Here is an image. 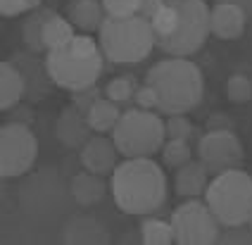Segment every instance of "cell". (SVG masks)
<instances>
[{"label": "cell", "instance_id": "cell-30", "mask_svg": "<svg viewBox=\"0 0 252 245\" xmlns=\"http://www.w3.org/2000/svg\"><path fill=\"white\" fill-rule=\"evenodd\" d=\"M100 98L98 88L95 86H88V88H81V91H74V107H79L84 115H88V110L93 107V102Z\"/></svg>", "mask_w": 252, "mask_h": 245}, {"label": "cell", "instance_id": "cell-26", "mask_svg": "<svg viewBox=\"0 0 252 245\" xmlns=\"http://www.w3.org/2000/svg\"><path fill=\"white\" fill-rule=\"evenodd\" d=\"M226 95H228V100L236 102V105H245V102H250L252 98V84L248 76H243V74H233V76H228V81H226Z\"/></svg>", "mask_w": 252, "mask_h": 245}, {"label": "cell", "instance_id": "cell-2", "mask_svg": "<svg viewBox=\"0 0 252 245\" xmlns=\"http://www.w3.org/2000/svg\"><path fill=\"white\" fill-rule=\"evenodd\" d=\"M145 84L157 93V110L162 115H188L205 95V79L195 62L186 58L159 60L148 69Z\"/></svg>", "mask_w": 252, "mask_h": 245}, {"label": "cell", "instance_id": "cell-34", "mask_svg": "<svg viewBox=\"0 0 252 245\" xmlns=\"http://www.w3.org/2000/svg\"><path fill=\"white\" fill-rule=\"evenodd\" d=\"M207 129H231V119L226 115H212L207 122Z\"/></svg>", "mask_w": 252, "mask_h": 245}, {"label": "cell", "instance_id": "cell-14", "mask_svg": "<svg viewBox=\"0 0 252 245\" xmlns=\"http://www.w3.org/2000/svg\"><path fill=\"white\" fill-rule=\"evenodd\" d=\"M207 174H210V169L205 167L202 159L186 162L183 167L176 169V176H174L176 193H179L181 198H200V195H205V190L210 186Z\"/></svg>", "mask_w": 252, "mask_h": 245}, {"label": "cell", "instance_id": "cell-5", "mask_svg": "<svg viewBox=\"0 0 252 245\" xmlns=\"http://www.w3.org/2000/svg\"><path fill=\"white\" fill-rule=\"evenodd\" d=\"M112 138L124 157H150L157 150H162L167 126L162 117L155 115L153 110L136 107L122 112L112 131Z\"/></svg>", "mask_w": 252, "mask_h": 245}, {"label": "cell", "instance_id": "cell-21", "mask_svg": "<svg viewBox=\"0 0 252 245\" xmlns=\"http://www.w3.org/2000/svg\"><path fill=\"white\" fill-rule=\"evenodd\" d=\"M140 236L145 245H169L174 243V229L171 221L157 219V216H145L140 224Z\"/></svg>", "mask_w": 252, "mask_h": 245}, {"label": "cell", "instance_id": "cell-36", "mask_svg": "<svg viewBox=\"0 0 252 245\" xmlns=\"http://www.w3.org/2000/svg\"><path fill=\"white\" fill-rule=\"evenodd\" d=\"M41 2L43 0H29V7H31V10H38V7H41Z\"/></svg>", "mask_w": 252, "mask_h": 245}, {"label": "cell", "instance_id": "cell-23", "mask_svg": "<svg viewBox=\"0 0 252 245\" xmlns=\"http://www.w3.org/2000/svg\"><path fill=\"white\" fill-rule=\"evenodd\" d=\"M162 159L171 169H179L186 162L193 159V150L186 138H167V143L162 145Z\"/></svg>", "mask_w": 252, "mask_h": 245}, {"label": "cell", "instance_id": "cell-19", "mask_svg": "<svg viewBox=\"0 0 252 245\" xmlns=\"http://www.w3.org/2000/svg\"><path fill=\"white\" fill-rule=\"evenodd\" d=\"M122 117V110H119V102L110 100V98H98L93 102V107L88 110V124L91 129L98 131V133H107V131H114L117 122Z\"/></svg>", "mask_w": 252, "mask_h": 245}, {"label": "cell", "instance_id": "cell-22", "mask_svg": "<svg viewBox=\"0 0 252 245\" xmlns=\"http://www.w3.org/2000/svg\"><path fill=\"white\" fill-rule=\"evenodd\" d=\"M179 22H181V15H179V7L174 5V2H169L164 0V5L157 10L150 19V24H153V31H155V38L159 41V38H167L171 33H176L179 29Z\"/></svg>", "mask_w": 252, "mask_h": 245}, {"label": "cell", "instance_id": "cell-32", "mask_svg": "<svg viewBox=\"0 0 252 245\" xmlns=\"http://www.w3.org/2000/svg\"><path fill=\"white\" fill-rule=\"evenodd\" d=\"M29 0H0V12L2 17H17L29 12Z\"/></svg>", "mask_w": 252, "mask_h": 245}, {"label": "cell", "instance_id": "cell-11", "mask_svg": "<svg viewBox=\"0 0 252 245\" xmlns=\"http://www.w3.org/2000/svg\"><path fill=\"white\" fill-rule=\"evenodd\" d=\"M119 148L114 143V138L107 136H93L81 145V153H79V162L81 167L88 172L95 174H112L117 169V159H119Z\"/></svg>", "mask_w": 252, "mask_h": 245}, {"label": "cell", "instance_id": "cell-20", "mask_svg": "<svg viewBox=\"0 0 252 245\" xmlns=\"http://www.w3.org/2000/svg\"><path fill=\"white\" fill-rule=\"evenodd\" d=\"M50 15H53V10H41V7H38V10L24 22L22 38H24V45H27L31 53L45 50V45H43V27H45V22H48Z\"/></svg>", "mask_w": 252, "mask_h": 245}, {"label": "cell", "instance_id": "cell-24", "mask_svg": "<svg viewBox=\"0 0 252 245\" xmlns=\"http://www.w3.org/2000/svg\"><path fill=\"white\" fill-rule=\"evenodd\" d=\"M100 229L98 221H93V219H74L69 226L64 229V238L71 241V243H102V238L98 236H91V231Z\"/></svg>", "mask_w": 252, "mask_h": 245}, {"label": "cell", "instance_id": "cell-13", "mask_svg": "<svg viewBox=\"0 0 252 245\" xmlns=\"http://www.w3.org/2000/svg\"><path fill=\"white\" fill-rule=\"evenodd\" d=\"M88 131H93L91 124H88V119L74 105L64 107L55 122V136L64 145H69V148H81L88 141Z\"/></svg>", "mask_w": 252, "mask_h": 245}, {"label": "cell", "instance_id": "cell-25", "mask_svg": "<svg viewBox=\"0 0 252 245\" xmlns=\"http://www.w3.org/2000/svg\"><path fill=\"white\" fill-rule=\"evenodd\" d=\"M136 81H133V76H117L112 79L107 88H105V95L114 102H126V100H133V95H136Z\"/></svg>", "mask_w": 252, "mask_h": 245}, {"label": "cell", "instance_id": "cell-17", "mask_svg": "<svg viewBox=\"0 0 252 245\" xmlns=\"http://www.w3.org/2000/svg\"><path fill=\"white\" fill-rule=\"evenodd\" d=\"M27 91V81H24V74L14 67L10 60H5L0 64V107L2 110H10L17 102L22 100Z\"/></svg>", "mask_w": 252, "mask_h": 245}, {"label": "cell", "instance_id": "cell-16", "mask_svg": "<svg viewBox=\"0 0 252 245\" xmlns=\"http://www.w3.org/2000/svg\"><path fill=\"white\" fill-rule=\"evenodd\" d=\"M69 19L76 29L93 33L100 31L102 22L107 19V12L102 7V0H74L69 7Z\"/></svg>", "mask_w": 252, "mask_h": 245}, {"label": "cell", "instance_id": "cell-3", "mask_svg": "<svg viewBox=\"0 0 252 245\" xmlns=\"http://www.w3.org/2000/svg\"><path fill=\"white\" fill-rule=\"evenodd\" d=\"M100 50L114 64H133L145 60L157 45L150 19L140 15L107 17L98 31Z\"/></svg>", "mask_w": 252, "mask_h": 245}, {"label": "cell", "instance_id": "cell-7", "mask_svg": "<svg viewBox=\"0 0 252 245\" xmlns=\"http://www.w3.org/2000/svg\"><path fill=\"white\" fill-rule=\"evenodd\" d=\"M174 243L179 245H212L221 238V221L210 210V205L197 198L179 205L171 212Z\"/></svg>", "mask_w": 252, "mask_h": 245}, {"label": "cell", "instance_id": "cell-29", "mask_svg": "<svg viewBox=\"0 0 252 245\" xmlns=\"http://www.w3.org/2000/svg\"><path fill=\"white\" fill-rule=\"evenodd\" d=\"M107 17H131L138 15L140 0H102Z\"/></svg>", "mask_w": 252, "mask_h": 245}, {"label": "cell", "instance_id": "cell-8", "mask_svg": "<svg viewBox=\"0 0 252 245\" xmlns=\"http://www.w3.org/2000/svg\"><path fill=\"white\" fill-rule=\"evenodd\" d=\"M102 60L105 55L98 53L93 58H79L67 48L48 50L45 55V74L48 79L60 88L67 91H81V88L95 86V81L102 74Z\"/></svg>", "mask_w": 252, "mask_h": 245}, {"label": "cell", "instance_id": "cell-33", "mask_svg": "<svg viewBox=\"0 0 252 245\" xmlns=\"http://www.w3.org/2000/svg\"><path fill=\"white\" fill-rule=\"evenodd\" d=\"M164 5V0H140V10L138 15L145 17V19H153V15Z\"/></svg>", "mask_w": 252, "mask_h": 245}, {"label": "cell", "instance_id": "cell-1", "mask_svg": "<svg viewBox=\"0 0 252 245\" xmlns=\"http://www.w3.org/2000/svg\"><path fill=\"white\" fill-rule=\"evenodd\" d=\"M112 195L122 212L148 216L167 202V174L153 157H126L112 172Z\"/></svg>", "mask_w": 252, "mask_h": 245}, {"label": "cell", "instance_id": "cell-12", "mask_svg": "<svg viewBox=\"0 0 252 245\" xmlns=\"http://www.w3.org/2000/svg\"><path fill=\"white\" fill-rule=\"evenodd\" d=\"M245 22L248 15L236 2H217L210 10L212 33L221 41H233L245 33Z\"/></svg>", "mask_w": 252, "mask_h": 245}, {"label": "cell", "instance_id": "cell-9", "mask_svg": "<svg viewBox=\"0 0 252 245\" xmlns=\"http://www.w3.org/2000/svg\"><path fill=\"white\" fill-rule=\"evenodd\" d=\"M38 157V141L27 124L10 122L0 129V174L14 179L27 174Z\"/></svg>", "mask_w": 252, "mask_h": 245}, {"label": "cell", "instance_id": "cell-31", "mask_svg": "<svg viewBox=\"0 0 252 245\" xmlns=\"http://www.w3.org/2000/svg\"><path fill=\"white\" fill-rule=\"evenodd\" d=\"M133 102L136 107H143V110H157V93H155L153 86H140L133 95Z\"/></svg>", "mask_w": 252, "mask_h": 245}, {"label": "cell", "instance_id": "cell-28", "mask_svg": "<svg viewBox=\"0 0 252 245\" xmlns=\"http://www.w3.org/2000/svg\"><path fill=\"white\" fill-rule=\"evenodd\" d=\"M167 138H190L193 136V124L186 115H167Z\"/></svg>", "mask_w": 252, "mask_h": 245}, {"label": "cell", "instance_id": "cell-10", "mask_svg": "<svg viewBox=\"0 0 252 245\" xmlns=\"http://www.w3.org/2000/svg\"><path fill=\"white\" fill-rule=\"evenodd\" d=\"M197 155L210 174H221L243 162V145L233 129H210L197 141Z\"/></svg>", "mask_w": 252, "mask_h": 245}, {"label": "cell", "instance_id": "cell-35", "mask_svg": "<svg viewBox=\"0 0 252 245\" xmlns=\"http://www.w3.org/2000/svg\"><path fill=\"white\" fill-rule=\"evenodd\" d=\"M217 2H236V5H240L245 10L248 19H252V0H217Z\"/></svg>", "mask_w": 252, "mask_h": 245}, {"label": "cell", "instance_id": "cell-18", "mask_svg": "<svg viewBox=\"0 0 252 245\" xmlns=\"http://www.w3.org/2000/svg\"><path fill=\"white\" fill-rule=\"evenodd\" d=\"M74 36L76 33H74L71 19H67V17H62V15H55V12L48 17V22L43 27V45H45V50L67 48Z\"/></svg>", "mask_w": 252, "mask_h": 245}, {"label": "cell", "instance_id": "cell-27", "mask_svg": "<svg viewBox=\"0 0 252 245\" xmlns=\"http://www.w3.org/2000/svg\"><path fill=\"white\" fill-rule=\"evenodd\" d=\"M69 50L74 55H79V58H93V55L102 53V50H100V41H95V38H93L91 33H86V31L71 38Z\"/></svg>", "mask_w": 252, "mask_h": 245}, {"label": "cell", "instance_id": "cell-15", "mask_svg": "<svg viewBox=\"0 0 252 245\" xmlns=\"http://www.w3.org/2000/svg\"><path fill=\"white\" fill-rule=\"evenodd\" d=\"M69 190H71V198L79 202V205H86V207L100 202L105 198V193H107L105 181H102V174L88 172V169L71 176Z\"/></svg>", "mask_w": 252, "mask_h": 245}, {"label": "cell", "instance_id": "cell-6", "mask_svg": "<svg viewBox=\"0 0 252 245\" xmlns=\"http://www.w3.org/2000/svg\"><path fill=\"white\" fill-rule=\"evenodd\" d=\"M179 7V29L167 38H159L157 45L162 53L171 58H188L197 53L202 45L207 43V36L212 33L210 24V10L205 0H169Z\"/></svg>", "mask_w": 252, "mask_h": 245}, {"label": "cell", "instance_id": "cell-4", "mask_svg": "<svg viewBox=\"0 0 252 245\" xmlns=\"http://www.w3.org/2000/svg\"><path fill=\"white\" fill-rule=\"evenodd\" d=\"M205 202L221 226H243L252 221V176L243 169L217 174L205 190Z\"/></svg>", "mask_w": 252, "mask_h": 245}]
</instances>
